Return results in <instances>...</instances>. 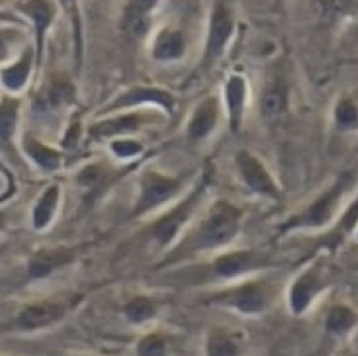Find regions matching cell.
Returning <instances> with one entry per match:
<instances>
[{
  "instance_id": "83f0119b",
  "label": "cell",
  "mask_w": 358,
  "mask_h": 356,
  "mask_svg": "<svg viewBox=\"0 0 358 356\" xmlns=\"http://www.w3.org/2000/svg\"><path fill=\"white\" fill-rule=\"evenodd\" d=\"M159 304L149 296H134L124 304V318L131 325H143L147 321L157 318Z\"/></svg>"
},
{
  "instance_id": "8fae6325",
  "label": "cell",
  "mask_w": 358,
  "mask_h": 356,
  "mask_svg": "<svg viewBox=\"0 0 358 356\" xmlns=\"http://www.w3.org/2000/svg\"><path fill=\"white\" fill-rule=\"evenodd\" d=\"M137 106H155L165 110L166 114H173L176 110V98L163 88L157 87H134L114 98L108 106H104L102 114L112 116L120 114L122 110H131Z\"/></svg>"
},
{
  "instance_id": "5b68a950",
  "label": "cell",
  "mask_w": 358,
  "mask_h": 356,
  "mask_svg": "<svg viewBox=\"0 0 358 356\" xmlns=\"http://www.w3.org/2000/svg\"><path fill=\"white\" fill-rule=\"evenodd\" d=\"M184 176H169L159 171H145L137 183V200L131 210V218H141L155 212L163 204L176 198L184 188Z\"/></svg>"
},
{
  "instance_id": "6da1fadb",
  "label": "cell",
  "mask_w": 358,
  "mask_h": 356,
  "mask_svg": "<svg viewBox=\"0 0 358 356\" xmlns=\"http://www.w3.org/2000/svg\"><path fill=\"white\" fill-rule=\"evenodd\" d=\"M243 218L245 212L239 206L229 200H217L203 215L202 222L173 247L169 257L163 260V266L182 262L198 252L217 250L231 245L241 232Z\"/></svg>"
},
{
  "instance_id": "7a4b0ae2",
  "label": "cell",
  "mask_w": 358,
  "mask_h": 356,
  "mask_svg": "<svg viewBox=\"0 0 358 356\" xmlns=\"http://www.w3.org/2000/svg\"><path fill=\"white\" fill-rule=\"evenodd\" d=\"M212 164H206V169L202 171V176L198 178V183L194 184L192 190L186 194L182 200L176 204L175 208H171L169 212L163 213L157 222H153L147 227L145 235L155 243L159 249L171 247L180 237V233L186 227V223L192 220L196 210L203 202L206 192H208V186H210V180H212Z\"/></svg>"
},
{
  "instance_id": "7c38bea8",
  "label": "cell",
  "mask_w": 358,
  "mask_h": 356,
  "mask_svg": "<svg viewBox=\"0 0 358 356\" xmlns=\"http://www.w3.org/2000/svg\"><path fill=\"white\" fill-rule=\"evenodd\" d=\"M117 176L120 173H116L112 166L104 163H92L78 171L75 183H77L85 204H92L98 196H102L112 184L116 183Z\"/></svg>"
},
{
  "instance_id": "9a60e30c",
  "label": "cell",
  "mask_w": 358,
  "mask_h": 356,
  "mask_svg": "<svg viewBox=\"0 0 358 356\" xmlns=\"http://www.w3.org/2000/svg\"><path fill=\"white\" fill-rule=\"evenodd\" d=\"M77 259V249H45L36 252L28 262V276L31 280H41L51 276L59 269H65Z\"/></svg>"
},
{
  "instance_id": "4fadbf2b",
  "label": "cell",
  "mask_w": 358,
  "mask_h": 356,
  "mask_svg": "<svg viewBox=\"0 0 358 356\" xmlns=\"http://www.w3.org/2000/svg\"><path fill=\"white\" fill-rule=\"evenodd\" d=\"M153 118L149 114H112L102 122H96L88 129V135L92 139H116V137H127L129 134H134L137 129H141L143 125L149 124Z\"/></svg>"
},
{
  "instance_id": "8992f818",
  "label": "cell",
  "mask_w": 358,
  "mask_h": 356,
  "mask_svg": "<svg viewBox=\"0 0 358 356\" xmlns=\"http://www.w3.org/2000/svg\"><path fill=\"white\" fill-rule=\"evenodd\" d=\"M329 284V272L325 262H313L308 269H303L292 282L288 290V308L294 315H303L315 298L320 296L323 290Z\"/></svg>"
},
{
  "instance_id": "ac0fdd59",
  "label": "cell",
  "mask_w": 358,
  "mask_h": 356,
  "mask_svg": "<svg viewBox=\"0 0 358 356\" xmlns=\"http://www.w3.org/2000/svg\"><path fill=\"white\" fill-rule=\"evenodd\" d=\"M20 10L31 20L34 29H36V53H38V63H41L43 55V43H45V34L49 26L53 24L55 18V4L53 0H24Z\"/></svg>"
},
{
  "instance_id": "ffe728a7",
  "label": "cell",
  "mask_w": 358,
  "mask_h": 356,
  "mask_svg": "<svg viewBox=\"0 0 358 356\" xmlns=\"http://www.w3.org/2000/svg\"><path fill=\"white\" fill-rule=\"evenodd\" d=\"M77 97V90L71 85V80L65 77H53L49 78L48 85L41 88V92L36 98V108L41 112L45 110H57V108L73 104Z\"/></svg>"
},
{
  "instance_id": "d4e9b609",
  "label": "cell",
  "mask_w": 358,
  "mask_h": 356,
  "mask_svg": "<svg viewBox=\"0 0 358 356\" xmlns=\"http://www.w3.org/2000/svg\"><path fill=\"white\" fill-rule=\"evenodd\" d=\"M184 51H186V41H184L182 31L178 29H163L153 43V57L163 63L180 59Z\"/></svg>"
},
{
  "instance_id": "2e32d148",
  "label": "cell",
  "mask_w": 358,
  "mask_h": 356,
  "mask_svg": "<svg viewBox=\"0 0 358 356\" xmlns=\"http://www.w3.org/2000/svg\"><path fill=\"white\" fill-rule=\"evenodd\" d=\"M247 94H249V87L241 75H231L227 78L225 88H223V100H225V110H227V122H229L233 134L241 131Z\"/></svg>"
},
{
  "instance_id": "836d02e7",
  "label": "cell",
  "mask_w": 358,
  "mask_h": 356,
  "mask_svg": "<svg viewBox=\"0 0 358 356\" xmlns=\"http://www.w3.org/2000/svg\"><path fill=\"white\" fill-rule=\"evenodd\" d=\"M0 198H2V202H6L10 196H14L16 194V183H14V174L10 173L8 169L2 164V188H0Z\"/></svg>"
},
{
  "instance_id": "5bb4252c",
  "label": "cell",
  "mask_w": 358,
  "mask_h": 356,
  "mask_svg": "<svg viewBox=\"0 0 358 356\" xmlns=\"http://www.w3.org/2000/svg\"><path fill=\"white\" fill-rule=\"evenodd\" d=\"M220 114H222V106L217 97H206L194 108L192 116L188 120L186 125V134L192 141H202L208 135L215 129V125L220 122Z\"/></svg>"
},
{
  "instance_id": "277c9868",
  "label": "cell",
  "mask_w": 358,
  "mask_h": 356,
  "mask_svg": "<svg viewBox=\"0 0 358 356\" xmlns=\"http://www.w3.org/2000/svg\"><path fill=\"white\" fill-rule=\"evenodd\" d=\"M274 290L266 280H245L235 286L220 290L208 298V304L233 309L243 315H261L271 308Z\"/></svg>"
},
{
  "instance_id": "603a6c76",
  "label": "cell",
  "mask_w": 358,
  "mask_h": 356,
  "mask_svg": "<svg viewBox=\"0 0 358 356\" xmlns=\"http://www.w3.org/2000/svg\"><path fill=\"white\" fill-rule=\"evenodd\" d=\"M34 69V53L31 49H26L12 65L2 69V87L10 94H18L28 85L29 75Z\"/></svg>"
},
{
  "instance_id": "1f68e13d",
  "label": "cell",
  "mask_w": 358,
  "mask_h": 356,
  "mask_svg": "<svg viewBox=\"0 0 358 356\" xmlns=\"http://www.w3.org/2000/svg\"><path fill=\"white\" fill-rule=\"evenodd\" d=\"M63 10L69 14L71 24H73V39H75V57H77V67L80 69L83 63V29H80V12H78L77 0H59Z\"/></svg>"
},
{
  "instance_id": "f546056e",
  "label": "cell",
  "mask_w": 358,
  "mask_h": 356,
  "mask_svg": "<svg viewBox=\"0 0 358 356\" xmlns=\"http://www.w3.org/2000/svg\"><path fill=\"white\" fill-rule=\"evenodd\" d=\"M0 124H2V141L8 143L12 135L18 127L20 118V98L12 97V94H4L2 97V108H0Z\"/></svg>"
},
{
  "instance_id": "d6a6232c",
  "label": "cell",
  "mask_w": 358,
  "mask_h": 356,
  "mask_svg": "<svg viewBox=\"0 0 358 356\" xmlns=\"http://www.w3.org/2000/svg\"><path fill=\"white\" fill-rule=\"evenodd\" d=\"M110 151L120 161H129V159H137L145 151V147L141 141H136V139L116 137V139H110Z\"/></svg>"
},
{
  "instance_id": "ba28073f",
  "label": "cell",
  "mask_w": 358,
  "mask_h": 356,
  "mask_svg": "<svg viewBox=\"0 0 358 356\" xmlns=\"http://www.w3.org/2000/svg\"><path fill=\"white\" fill-rule=\"evenodd\" d=\"M235 169L241 176L243 184L251 190L252 194L266 198L271 202H282L280 186L276 184L271 171L261 159L247 149H241L235 153Z\"/></svg>"
},
{
  "instance_id": "484cf974",
  "label": "cell",
  "mask_w": 358,
  "mask_h": 356,
  "mask_svg": "<svg viewBox=\"0 0 358 356\" xmlns=\"http://www.w3.org/2000/svg\"><path fill=\"white\" fill-rule=\"evenodd\" d=\"M358 232V196L352 200V202L345 208V212L341 213V218L337 220V223L331 227V232L327 233V237L323 241L325 247L329 249H335L339 245L341 241L345 237H349L350 233Z\"/></svg>"
},
{
  "instance_id": "cb8c5ba5",
  "label": "cell",
  "mask_w": 358,
  "mask_h": 356,
  "mask_svg": "<svg viewBox=\"0 0 358 356\" xmlns=\"http://www.w3.org/2000/svg\"><path fill=\"white\" fill-rule=\"evenodd\" d=\"M243 343L229 329H212L206 339V356H241Z\"/></svg>"
},
{
  "instance_id": "9c48e42d",
  "label": "cell",
  "mask_w": 358,
  "mask_h": 356,
  "mask_svg": "<svg viewBox=\"0 0 358 356\" xmlns=\"http://www.w3.org/2000/svg\"><path fill=\"white\" fill-rule=\"evenodd\" d=\"M235 28V20L229 4L225 0H217L212 10V18H210V29H208V39H206V49H203L202 69L208 71L212 69L220 59L223 51L227 48L229 39L233 36Z\"/></svg>"
},
{
  "instance_id": "8d00e7d4",
  "label": "cell",
  "mask_w": 358,
  "mask_h": 356,
  "mask_svg": "<svg viewBox=\"0 0 358 356\" xmlns=\"http://www.w3.org/2000/svg\"><path fill=\"white\" fill-rule=\"evenodd\" d=\"M355 356H358V355H355Z\"/></svg>"
},
{
  "instance_id": "30bf717a",
  "label": "cell",
  "mask_w": 358,
  "mask_h": 356,
  "mask_svg": "<svg viewBox=\"0 0 358 356\" xmlns=\"http://www.w3.org/2000/svg\"><path fill=\"white\" fill-rule=\"evenodd\" d=\"M71 306L59 299H39L18 309L14 318V329L24 333H34L39 329H48L67 318Z\"/></svg>"
},
{
  "instance_id": "7402d4cb",
  "label": "cell",
  "mask_w": 358,
  "mask_h": 356,
  "mask_svg": "<svg viewBox=\"0 0 358 356\" xmlns=\"http://www.w3.org/2000/svg\"><path fill=\"white\" fill-rule=\"evenodd\" d=\"M59 204H61V186L59 184H49L39 198L34 204L31 210V225L36 232H43L53 223L57 215Z\"/></svg>"
},
{
  "instance_id": "52a82bcc",
  "label": "cell",
  "mask_w": 358,
  "mask_h": 356,
  "mask_svg": "<svg viewBox=\"0 0 358 356\" xmlns=\"http://www.w3.org/2000/svg\"><path fill=\"white\" fill-rule=\"evenodd\" d=\"M272 264L274 262L271 255L261 252V250H229L215 257L208 269H210L212 278L237 280L252 272L271 269Z\"/></svg>"
},
{
  "instance_id": "e575fe53",
  "label": "cell",
  "mask_w": 358,
  "mask_h": 356,
  "mask_svg": "<svg viewBox=\"0 0 358 356\" xmlns=\"http://www.w3.org/2000/svg\"><path fill=\"white\" fill-rule=\"evenodd\" d=\"M77 356H92V355H77Z\"/></svg>"
},
{
  "instance_id": "4316f807",
  "label": "cell",
  "mask_w": 358,
  "mask_h": 356,
  "mask_svg": "<svg viewBox=\"0 0 358 356\" xmlns=\"http://www.w3.org/2000/svg\"><path fill=\"white\" fill-rule=\"evenodd\" d=\"M358 315L357 311L345 304H337L327 311L325 318V331L333 337H345L349 335L352 329L357 327Z\"/></svg>"
},
{
  "instance_id": "f1b7e54d",
  "label": "cell",
  "mask_w": 358,
  "mask_h": 356,
  "mask_svg": "<svg viewBox=\"0 0 358 356\" xmlns=\"http://www.w3.org/2000/svg\"><path fill=\"white\" fill-rule=\"evenodd\" d=\"M333 120L341 131H357L358 129V106L357 102L349 97L337 100L333 108Z\"/></svg>"
},
{
  "instance_id": "4dcf8cb0",
  "label": "cell",
  "mask_w": 358,
  "mask_h": 356,
  "mask_svg": "<svg viewBox=\"0 0 358 356\" xmlns=\"http://www.w3.org/2000/svg\"><path fill=\"white\" fill-rule=\"evenodd\" d=\"M137 356H169V341L161 333H147L137 341Z\"/></svg>"
},
{
  "instance_id": "d6986e66",
  "label": "cell",
  "mask_w": 358,
  "mask_h": 356,
  "mask_svg": "<svg viewBox=\"0 0 358 356\" xmlns=\"http://www.w3.org/2000/svg\"><path fill=\"white\" fill-rule=\"evenodd\" d=\"M155 4L157 0H129L127 2L124 18H122V28L127 38L141 39L149 31Z\"/></svg>"
},
{
  "instance_id": "e0dca14e",
  "label": "cell",
  "mask_w": 358,
  "mask_h": 356,
  "mask_svg": "<svg viewBox=\"0 0 358 356\" xmlns=\"http://www.w3.org/2000/svg\"><path fill=\"white\" fill-rule=\"evenodd\" d=\"M288 110V85L284 78L274 77L262 88L259 112L266 124H276Z\"/></svg>"
},
{
  "instance_id": "d590c367",
  "label": "cell",
  "mask_w": 358,
  "mask_h": 356,
  "mask_svg": "<svg viewBox=\"0 0 358 356\" xmlns=\"http://www.w3.org/2000/svg\"><path fill=\"white\" fill-rule=\"evenodd\" d=\"M357 239H358V232H357Z\"/></svg>"
},
{
  "instance_id": "44dd1931",
  "label": "cell",
  "mask_w": 358,
  "mask_h": 356,
  "mask_svg": "<svg viewBox=\"0 0 358 356\" xmlns=\"http://www.w3.org/2000/svg\"><path fill=\"white\" fill-rule=\"evenodd\" d=\"M22 149H24V153L29 161L45 173H53V171L61 169V164H63V153L59 149H53L51 145L43 143L36 135H24Z\"/></svg>"
},
{
  "instance_id": "3957f363",
  "label": "cell",
  "mask_w": 358,
  "mask_h": 356,
  "mask_svg": "<svg viewBox=\"0 0 358 356\" xmlns=\"http://www.w3.org/2000/svg\"><path fill=\"white\" fill-rule=\"evenodd\" d=\"M355 184V173H343L335 178V183L323 194H320L310 206H306L301 212L294 213L280 225L282 233L301 232V229H321L329 225L335 213L343 204V198L350 192Z\"/></svg>"
}]
</instances>
